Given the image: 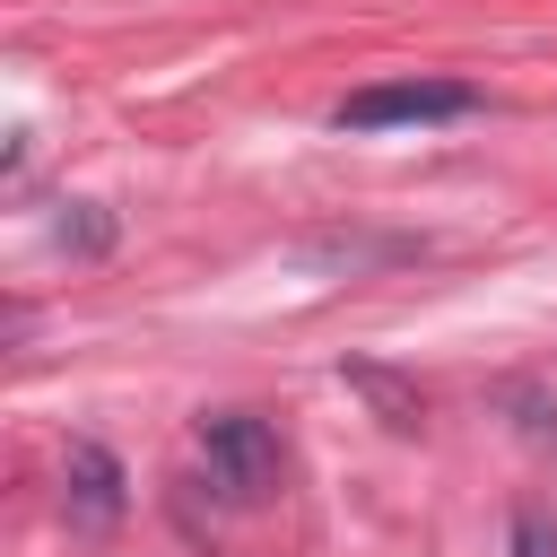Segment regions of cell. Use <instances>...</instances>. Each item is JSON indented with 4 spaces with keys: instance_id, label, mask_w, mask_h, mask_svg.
Here are the masks:
<instances>
[{
    "instance_id": "obj_1",
    "label": "cell",
    "mask_w": 557,
    "mask_h": 557,
    "mask_svg": "<svg viewBox=\"0 0 557 557\" xmlns=\"http://www.w3.org/2000/svg\"><path fill=\"white\" fill-rule=\"evenodd\" d=\"M479 113V87L470 78H374V87H348L331 104L339 131H426V122H461Z\"/></svg>"
},
{
    "instance_id": "obj_2",
    "label": "cell",
    "mask_w": 557,
    "mask_h": 557,
    "mask_svg": "<svg viewBox=\"0 0 557 557\" xmlns=\"http://www.w3.org/2000/svg\"><path fill=\"white\" fill-rule=\"evenodd\" d=\"M200 453H209V479L226 496H244V505L278 496V479H287V444H278V426L261 409H209L200 418Z\"/></svg>"
},
{
    "instance_id": "obj_3",
    "label": "cell",
    "mask_w": 557,
    "mask_h": 557,
    "mask_svg": "<svg viewBox=\"0 0 557 557\" xmlns=\"http://www.w3.org/2000/svg\"><path fill=\"white\" fill-rule=\"evenodd\" d=\"M61 505H70V522L78 531H113L122 522V505H131V479H122V461L104 453V444H70L61 453Z\"/></svg>"
},
{
    "instance_id": "obj_4",
    "label": "cell",
    "mask_w": 557,
    "mask_h": 557,
    "mask_svg": "<svg viewBox=\"0 0 557 557\" xmlns=\"http://www.w3.org/2000/svg\"><path fill=\"white\" fill-rule=\"evenodd\" d=\"M513 557H557V513L522 505V513H513Z\"/></svg>"
}]
</instances>
